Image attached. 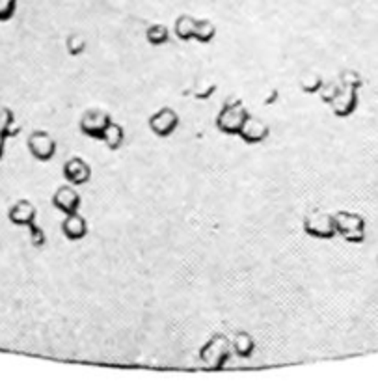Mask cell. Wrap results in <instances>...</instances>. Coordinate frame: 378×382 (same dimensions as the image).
Segmentation results:
<instances>
[{"label": "cell", "instance_id": "obj_1", "mask_svg": "<svg viewBox=\"0 0 378 382\" xmlns=\"http://www.w3.org/2000/svg\"><path fill=\"white\" fill-rule=\"evenodd\" d=\"M250 116V112L245 106L242 99H231L229 97L222 105L217 116V129L224 134H237L245 125L246 118Z\"/></svg>", "mask_w": 378, "mask_h": 382}, {"label": "cell", "instance_id": "obj_2", "mask_svg": "<svg viewBox=\"0 0 378 382\" xmlns=\"http://www.w3.org/2000/svg\"><path fill=\"white\" fill-rule=\"evenodd\" d=\"M335 229L347 243L360 244L365 241V218L351 211H340L334 215Z\"/></svg>", "mask_w": 378, "mask_h": 382}, {"label": "cell", "instance_id": "obj_3", "mask_svg": "<svg viewBox=\"0 0 378 382\" xmlns=\"http://www.w3.org/2000/svg\"><path fill=\"white\" fill-rule=\"evenodd\" d=\"M231 355V341L224 334H215L200 351V358L211 369H222Z\"/></svg>", "mask_w": 378, "mask_h": 382}, {"label": "cell", "instance_id": "obj_4", "mask_svg": "<svg viewBox=\"0 0 378 382\" xmlns=\"http://www.w3.org/2000/svg\"><path fill=\"white\" fill-rule=\"evenodd\" d=\"M304 232L315 239H334L337 235L334 215L323 209H313L304 216Z\"/></svg>", "mask_w": 378, "mask_h": 382}, {"label": "cell", "instance_id": "obj_5", "mask_svg": "<svg viewBox=\"0 0 378 382\" xmlns=\"http://www.w3.org/2000/svg\"><path fill=\"white\" fill-rule=\"evenodd\" d=\"M110 122L112 118L108 112L101 111V108H89L80 118V131H82V134L89 136V139L101 140L105 129L110 125Z\"/></svg>", "mask_w": 378, "mask_h": 382}, {"label": "cell", "instance_id": "obj_6", "mask_svg": "<svg viewBox=\"0 0 378 382\" xmlns=\"http://www.w3.org/2000/svg\"><path fill=\"white\" fill-rule=\"evenodd\" d=\"M28 151L34 159L47 162L56 155V140L47 131H34L28 136Z\"/></svg>", "mask_w": 378, "mask_h": 382}, {"label": "cell", "instance_id": "obj_7", "mask_svg": "<svg viewBox=\"0 0 378 382\" xmlns=\"http://www.w3.org/2000/svg\"><path fill=\"white\" fill-rule=\"evenodd\" d=\"M147 123H150V129L153 131V134L161 136V139H168L179 127V114L173 108H170V106H164L161 111H157Z\"/></svg>", "mask_w": 378, "mask_h": 382}, {"label": "cell", "instance_id": "obj_8", "mask_svg": "<svg viewBox=\"0 0 378 382\" xmlns=\"http://www.w3.org/2000/svg\"><path fill=\"white\" fill-rule=\"evenodd\" d=\"M330 106L337 118H349L358 108V90L341 86L334 99L330 101Z\"/></svg>", "mask_w": 378, "mask_h": 382}, {"label": "cell", "instance_id": "obj_9", "mask_svg": "<svg viewBox=\"0 0 378 382\" xmlns=\"http://www.w3.org/2000/svg\"><path fill=\"white\" fill-rule=\"evenodd\" d=\"M268 134H270V129H268L267 123L263 122L261 118L256 116L246 118L245 125L239 131V136L246 144H261L268 139Z\"/></svg>", "mask_w": 378, "mask_h": 382}, {"label": "cell", "instance_id": "obj_10", "mask_svg": "<svg viewBox=\"0 0 378 382\" xmlns=\"http://www.w3.org/2000/svg\"><path fill=\"white\" fill-rule=\"evenodd\" d=\"M64 178L71 185H75V187L86 185L92 179V167L80 157H71L64 164Z\"/></svg>", "mask_w": 378, "mask_h": 382}, {"label": "cell", "instance_id": "obj_11", "mask_svg": "<svg viewBox=\"0 0 378 382\" xmlns=\"http://www.w3.org/2000/svg\"><path fill=\"white\" fill-rule=\"evenodd\" d=\"M52 205L56 209H60L61 213H66V215L77 213L80 209V194L71 189L69 185L58 187L56 192L52 194Z\"/></svg>", "mask_w": 378, "mask_h": 382}, {"label": "cell", "instance_id": "obj_12", "mask_svg": "<svg viewBox=\"0 0 378 382\" xmlns=\"http://www.w3.org/2000/svg\"><path fill=\"white\" fill-rule=\"evenodd\" d=\"M36 216H38V209L36 205L30 201V199H19L15 204L11 205L10 211H8V218H10L11 224L15 226H30L36 222Z\"/></svg>", "mask_w": 378, "mask_h": 382}, {"label": "cell", "instance_id": "obj_13", "mask_svg": "<svg viewBox=\"0 0 378 382\" xmlns=\"http://www.w3.org/2000/svg\"><path fill=\"white\" fill-rule=\"evenodd\" d=\"M61 232L69 241H80V239L86 237L88 233V222L82 215L77 213H71V215L66 216V220L61 222Z\"/></svg>", "mask_w": 378, "mask_h": 382}, {"label": "cell", "instance_id": "obj_14", "mask_svg": "<svg viewBox=\"0 0 378 382\" xmlns=\"http://www.w3.org/2000/svg\"><path fill=\"white\" fill-rule=\"evenodd\" d=\"M231 349L235 351V355L240 358H250L256 351V341L252 338V334L240 330L235 334V338L231 339Z\"/></svg>", "mask_w": 378, "mask_h": 382}, {"label": "cell", "instance_id": "obj_15", "mask_svg": "<svg viewBox=\"0 0 378 382\" xmlns=\"http://www.w3.org/2000/svg\"><path fill=\"white\" fill-rule=\"evenodd\" d=\"M19 133H21V123H17L15 114L10 108L0 106V136L10 139V136H17Z\"/></svg>", "mask_w": 378, "mask_h": 382}, {"label": "cell", "instance_id": "obj_16", "mask_svg": "<svg viewBox=\"0 0 378 382\" xmlns=\"http://www.w3.org/2000/svg\"><path fill=\"white\" fill-rule=\"evenodd\" d=\"M196 21L192 15H179L175 19V24H173V30H175V36H177L181 41H189V39H194L196 32Z\"/></svg>", "mask_w": 378, "mask_h": 382}, {"label": "cell", "instance_id": "obj_17", "mask_svg": "<svg viewBox=\"0 0 378 382\" xmlns=\"http://www.w3.org/2000/svg\"><path fill=\"white\" fill-rule=\"evenodd\" d=\"M123 139H125V133H123V127L119 123L110 122V125L105 129V133H103V142L106 144V148L112 151H116L122 148Z\"/></svg>", "mask_w": 378, "mask_h": 382}, {"label": "cell", "instance_id": "obj_18", "mask_svg": "<svg viewBox=\"0 0 378 382\" xmlns=\"http://www.w3.org/2000/svg\"><path fill=\"white\" fill-rule=\"evenodd\" d=\"M298 84H300V90L304 94H319V90L324 84V78L315 69H310V71L302 73Z\"/></svg>", "mask_w": 378, "mask_h": 382}, {"label": "cell", "instance_id": "obj_19", "mask_svg": "<svg viewBox=\"0 0 378 382\" xmlns=\"http://www.w3.org/2000/svg\"><path fill=\"white\" fill-rule=\"evenodd\" d=\"M217 36V27H215V22L209 21V19H200V21H196V32H194V39H198L200 43H209L212 41Z\"/></svg>", "mask_w": 378, "mask_h": 382}, {"label": "cell", "instance_id": "obj_20", "mask_svg": "<svg viewBox=\"0 0 378 382\" xmlns=\"http://www.w3.org/2000/svg\"><path fill=\"white\" fill-rule=\"evenodd\" d=\"M88 47V41H86V36L80 32L71 34L69 38L66 39V49L71 56H80Z\"/></svg>", "mask_w": 378, "mask_h": 382}, {"label": "cell", "instance_id": "obj_21", "mask_svg": "<svg viewBox=\"0 0 378 382\" xmlns=\"http://www.w3.org/2000/svg\"><path fill=\"white\" fill-rule=\"evenodd\" d=\"M168 38H170V34H168V28L164 24H151L145 30V39L151 45H164L168 41Z\"/></svg>", "mask_w": 378, "mask_h": 382}, {"label": "cell", "instance_id": "obj_22", "mask_svg": "<svg viewBox=\"0 0 378 382\" xmlns=\"http://www.w3.org/2000/svg\"><path fill=\"white\" fill-rule=\"evenodd\" d=\"M340 84L341 86H345V88L360 90L363 86V78L356 69H343V71L340 73Z\"/></svg>", "mask_w": 378, "mask_h": 382}, {"label": "cell", "instance_id": "obj_23", "mask_svg": "<svg viewBox=\"0 0 378 382\" xmlns=\"http://www.w3.org/2000/svg\"><path fill=\"white\" fill-rule=\"evenodd\" d=\"M30 229V243H32L34 248H43L45 243H47V237H45V232L39 226H36V222L28 226Z\"/></svg>", "mask_w": 378, "mask_h": 382}, {"label": "cell", "instance_id": "obj_24", "mask_svg": "<svg viewBox=\"0 0 378 382\" xmlns=\"http://www.w3.org/2000/svg\"><path fill=\"white\" fill-rule=\"evenodd\" d=\"M340 88H341L340 83H324L323 86H321V90H319L321 101H323V103H328L330 105V101L334 99L335 94L340 92Z\"/></svg>", "mask_w": 378, "mask_h": 382}, {"label": "cell", "instance_id": "obj_25", "mask_svg": "<svg viewBox=\"0 0 378 382\" xmlns=\"http://www.w3.org/2000/svg\"><path fill=\"white\" fill-rule=\"evenodd\" d=\"M17 2L19 0H0V21H10L11 17L15 15Z\"/></svg>", "mask_w": 378, "mask_h": 382}, {"label": "cell", "instance_id": "obj_26", "mask_svg": "<svg viewBox=\"0 0 378 382\" xmlns=\"http://www.w3.org/2000/svg\"><path fill=\"white\" fill-rule=\"evenodd\" d=\"M215 90H217V86L212 83H201V84H196L194 88V95L198 97V99H209L212 94H215Z\"/></svg>", "mask_w": 378, "mask_h": 382}, {"label": "cell", "instance_id": "obj_27", "mask_svg": "<svg viewBox=\"0 0 378 382\" xmlns=\"http://www.w3.org/2000/svg\"><path fill=\"white\" fill-rule=\"evenodd\" d=\"M279 97V92L276 88H272V92H270V95H268L267 99H263V103L265 105H272V103H276V99Z\"/></svg>", "mask_w": 378, "mask_h": 382}, {"label": "cell", "instance_id": "obj_28", "mask_svg": "<svg viewBox=\"0 0 378 382\" xmlns=\"http://www.w3.org/2000/svg\"><path fill=\"white\" fill-rule=\"evenodd\" d=\"M6 140L4 136H0V161H2V157H4V150H6Z\"/></svg>", "mask_w": 378, "mask_h": 382}, {"label": "cell", "instance_id": "obj_29", "mask_svg": "<svg viewBox=\"0 0 378 382\" xmlns=\"http://www.w3.org/2000/svg\"><path fill=\"white\" fill-rule=\"evenodd\" d=\"M377 261H378V257H377Z\"/></svg>", "mask_w": 378, "mask_h": 382}]
</instances>
